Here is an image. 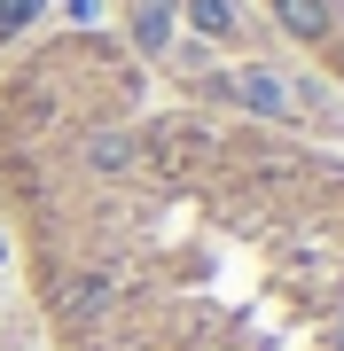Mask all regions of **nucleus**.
<instances>
[{
	"label": "nucleus",
	"mask_w": 344,
	"mask_h": 351,
	"mask_svg": "<svg viewBox=\"0 0 344 351\" xmlns=\"http://www.w3.org/2000/svg\"><path fill=\"white\" fill-rule=\"evenodd\" d=\"M47 304H55V320L94 328V320H102L110 304H117V281H110V274H63V281L47 289Z\"/></svg>",
	"instance_id": "obj_1"
},
{
	"label": "nucleus",
	"mask_w": 344,
	"mask_h": 351,
	"mask_svg": "<svg viewBox=\"0 0 344 351\" xmlns=\"http://www.w3.org/2000/svg\"><path fill=\"white\" fill-rule=\"evenodd\" d=\"M227 94L242 101V110H258V117H274V125H290V117H297V94L282 86L274 71H258V63H242V71H227Z\"/></svg>",
	"instance_id": "obj_2"
},
{
	"label": "nucleus",
	"mask_w": 344,
	"mask_h": 351,
	"mask_svg": "<svg viewBox=\"0 0 344 351\" xmlns=\"http://www.w3.org/2000/svg\"><path fill=\"white\" fill-rule=\"evenodd\" d=\"M133 156H141L133 133H87V164L94 172H133Z\"/></svg>",
	"instance_id": "obj_3"
},
{
	"label": "nucleus",
	"mask_w": 344,
	"mask_h": 351,
	"mask_svg": "<svg viewBox=\"0 0 344 351\" xmlns=\"http://www.w3.org/2000/svg\"><path fill=\"white\" fill-rule=\"evenodd\" d=\"M133 39L141 47H172V0H133Z\"/></svg>",
	"instance_id": "obj_4"
},
{
	"label": "nucleus",
	"mask_w": 344,
	"mask_h": 351,
	"mask_svg": "<svg viewBox=\"0 0 344 351\" xmlns=\"http://www.w3.org/2000/svg\"><path fill=\"white\" fill-rule=\"evenodd\" d=\"M188 24L204 39H235V0H188Z\"/></svg>",
	"instance_id": "obj_5"
},
{
	"label": "nucleus",
	"mask_w": 344,
	"mask_h": 351,
	"mask_svg": "<svg viewBox=\"0 0 344 351\" xmlns=\"http://www.w3.org/2000/svg\"><path fill=\"white\" fill-rule=\"evenodd\" d=\"M39 8H47V0H0V39H8V32H24Z\"/></svg>",
	"instance_id": "obj_6"
},
{
	"label": "nucleus",
	"mask_w": 344,
	"mask_h": 351,
	"mask_svg": "<svg viewBox=\"0 0 344 351\" xmlns=\"http://www.w3.org/2000/svg\"><path fill=\"white\" fill-rule=\"evenodd\" d=\"M63 16H71L78 32H94V24H102V0H63Z\"/></svg>",
	"instance_id": "obj_7"
}]
</instances>
